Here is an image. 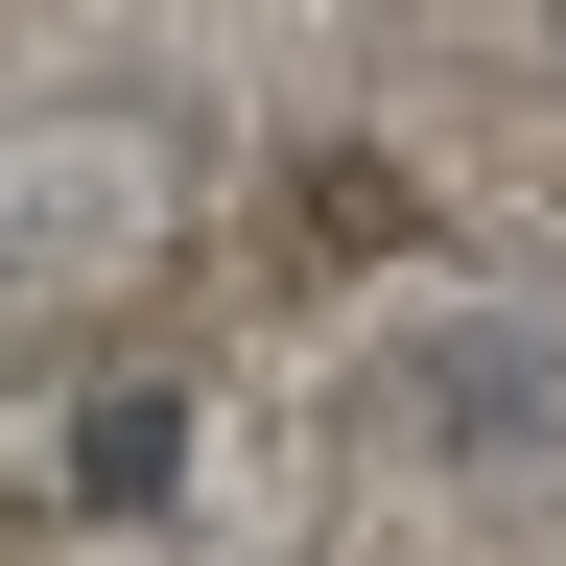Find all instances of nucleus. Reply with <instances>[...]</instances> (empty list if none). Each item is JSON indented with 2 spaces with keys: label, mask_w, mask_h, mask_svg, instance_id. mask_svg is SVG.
Segmentation results:
<instances>
[{
  "label": "nucleus",
  "mask_w": 566,
  "mask_h": 566,
  "mask_svg": "<svg viewBox=\"0 0 566 566\" xmlns=\"http://www.w3.org/2000/svg\"><path fill=\"white\" fill-rule=\"evenodd\" d=\"M71 495H95V520H166V495H189V401H166V378H118L95 424H71Z\"/></svg>",
  "instance_id": "obj_1"
},
{
  "label": "nucleus",
  "mask_w": 566,
  "mask_h": 566,
  "mask_svg": "<svg viewBox=\"0 0 566 566\" xmlns=\"http://www.w3.org/2000/svg\"><path fill=\"white\" fill-rule=\"evenodd\" d=\"M424 401L495 424V449H543V424H566V354H543V331H449V354H424Z\"/></svg>",
  "instance_id": "obj_2"
}]
</instances>
